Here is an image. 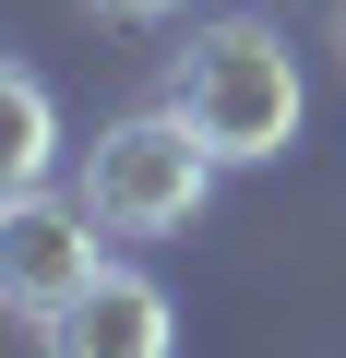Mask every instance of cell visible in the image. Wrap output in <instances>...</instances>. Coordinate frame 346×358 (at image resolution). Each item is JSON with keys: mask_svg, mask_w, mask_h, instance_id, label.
Segmentation results:
<instances>
[{"mask_svg": "<svg viewBox=\"0 0 346 358\" xmlns=\"http://www.w3.org/2000/svg\"><path fill=\"white\" fill-rule=\"evenodd\" d=\"M215 167H227V155H215L180 108H143V120L96 131V155H84V215H96L108 239H167V227L203 215Z\"/></svg>", "mask_w": 346, "mask_h": 358, "instance_id": "obj_2", "label": "cell"}, {"mask_svg": "<svg viewBox=\"0 0 346 358\" xmlns=\"http://www.w3.org/2000/svg\"><path fill=\"white\" fill-rule=\"evenodd\" d=\"M96 13H120V24H155V13H180V0H96Z\"/></svg>", "mask_w": 346, "mask_h": 358, "instance_id": "obj_6", "label": "cell"}, {"mask_svg": "<svg viewBox=\"0 0 346 358\" xmlns=\"http://www.w3.org/2000/svg\"><path fill=\"white\" fill-rule=\"evenodd\" d=\"M48 334V358H167V334H180V310H167V287L155 275H131V263H108L72 310H48L36 322Z\"/></svg>", "mask_w": 346, "mask_h": 358, "instance_id": "obj_4", "label": "cell"}, {"mask_svg": "<svg viewBox=\"0 0 346 358\" xmlns=\"http://www.w3.org/2000/svg\"><path fill=\"white\" fill-rule=\"evenodd\" d=\"M167 108H180L227 167H263V155H287L298 143V60H287V36L275 24H203L192 48H180V72H167Z\"/></svg>", "mask_w": 346, "mask_h": 358, "instance_id": "obj_1", "label": "cell"}, {"mask_svg": "<svg viewBox=\"0 0 346 358\" xmlns=\"http://www.w3.org/2000/svg\"><path fill=\"white\" fill-rule=\"evenodd\" d=\"M0 179L13 192H48V155H60V120H48V84L36 72H0Z\"/></svg>", "mask_w": 346, "mask_h": 358, "instance_id": "obj_5", "label": "cell"}, {"mask_svg": "<svg viewBox=\"0 0 346 358\" xmlns=\"http://www.w3.org/2000/svg\"><path fill=\"white\" fill-rule=\"evenodd\" d=\"M96 275H108V263H96V215H84V192H72V203H60V192H13V203H0V287H13L24 322L72 310Z\"/></svg>", "mask_w": 346, "mask_h": 358, "instance_id": "obj_3", "label": "cell"}]
</instances>
